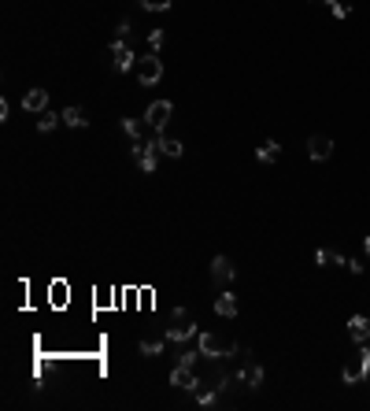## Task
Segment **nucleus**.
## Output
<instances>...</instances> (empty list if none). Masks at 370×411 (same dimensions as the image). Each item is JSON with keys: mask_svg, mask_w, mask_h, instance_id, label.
<instances>
[{"mask_svg": "<svg viewBox=\"0 0 370 411\" xmlns=\"http://www.w3.org/2000/svg\"><path fill=\"white\" fill-rule=\"evenodd\" d=\"M330 12H333V15H337V19H348V8H345V4H341V0H337V4H333V8H330Z\"/></svg>", "mask_w": 370, "mask_h": 411, "instance_id": "26", "label": "nucleus"}, {"mask_svg": "<svg viewBox=\"0 0 370 411\" xmlns=\"http://www.w3.org/2000/svg\"><path fill=\"white\" fill-rule=\"evenodd\" d=\"M63 123H67V126H75V130H78V126H85L89 119H85L82 108H67V112H63Z\"/></svg>", "mask_w": 370, "mask_h": 411, "instance_id": "19", "label": "nucleus"}, {"mask_svg": "<svg viewBox=\"0 0 370 411\" xmlns=\"http://www.w3.org/2000/svg\"><path fill=\"white\" fill-rule=\"evenodd\" d=\"M211 278L219 282L222 289H226L230 282L237 278V267H233V260H230V256H215V260H211Z\"/></svg>", "mask_w": 370, "mask_h": 411, "instance_id": "8", "label": "nucleus"}, {"mask_svg": "<svg viewBox=\"0 0 370 411\" xmlns=\"http://www.w3.org/2000/svg\"><path fill=\"white\" fill-rule=\"evenodd\" d=\"M133 163L141 171H156L159 163V145L156 141H133Z\"/></svg>", "mask_w": 370, "mask_h": 411, "instance_id": "6", "label": "nucleus"}, {"mask_svg": "<svg viewBox=\"0 0 370 411\" xmlns=\"http://www.w3.org/2000/svg\"><path fill=\"white\" fill-rule=\"evenodd\" d=\"M170 386H174V389H196V386H200V378H196V371L189 367V363H178V367L170 371Z\"/></svg>", "mask_w": 370, "mask_h": 411, "instance_id": "10", "label": "nucleus"}, {"mask_svg": "<svg viewBox=\"0 0 370 411\" xmlns=\"http://www.w3.org/2000/svg\"><path fill=\"white\" fill-rule=\"evenodd\" d=\"M315 263H319V267H348V260L333 249H315Z\"/></svg>", "mask_w": 370, "mask_h": 411, "instance_id": "14", "label": "nucleus"}, {"mask_svg": "<svg viewBox=\"0 0 370 411\" xmlns=\"http://www.w3.org/2000/svg\"><path fill=\"white\" fill-rule=\"evenodd\" d=\"M170 115H174L170 100H152V104H148V112H144V123H148L156 134H163V126L170 123Z\"/></svg>", "mask_w": 370, "mask_h": 411, "instance_id": "5", "label": "nucleus"}, {"mask_svg": "<svg viewBox=\"0 0 370 411\" xmlns=\"http://www.w3.org/2000/svg\"><path fill=\"white\" fill-rule=\"evenodd\" d=\"M363 378H370V349L359 345V352L352 356V363L341 371V382H345V386H356V382H363Z\"/></svg>", "mask_w": 370, "mask_h": 411, "instance_id": "3", "label": "nucleus"}, {"mask_svg": "<svg viewBox=\"0 0 370 411\" xmlns=\"http://www.w3.org/2000/svg\"><path fill=\"white\" fill-rule=\"evenodd\" d=\"M200 356H207V360H226V356H241V345H233L222 334H200Z\"/></svg>", "mask_w": 370, "mask_h": 411, "instance_id": "1", "label": "nucleus"}, {"mask_svg": "<svg viewBox=\"0 0 370 411\" xmlns=\"http://www.w3.org/2000/svg\"><path fill=\"white\" fill-rule=\"evenodd\" d=\"M167 337L170 341H189V337H196V323H193V315H189V308H174L167 319Z\"/></svg>", "mask_w": 370, "mask_h": 411, "instance_id": "2", "label": "nucleus"}, {"mask_svg": "<svg viewBox=\"0 0 370 411\" xmlns=\"http://www.w3.org/2000/svg\"><path fill=\"white\" fill-rule=\"evenodd\" d=\"M363 249H367V256H370V237H363Z\"/></svg>", "mask_w": 370, "mask_h": 411, "instance_id": "27", "label": "nucleus"}, {"mask_svg": "<svg viewBox=\"0 0 370 411\" xmlns=\"http://www.w3.org/2000/svg\"><path fill=\"white\" fill-rule=\"evenodd\" d=\"M44 108H49V89H30V93L23 97V112H34V115H41Z\"/></svg>", "mask_w": 370, "mask_h": 411, "instance_id": "13", "label": "nucleus"}, {"mask_svg": "<svg viewBox=\"0 0 370 411\" xmlns=\"http://www.w3.org/2000/svg\"><path fill=\"white\" fill-rule=\"evenodd\" d=\"M278 156H282V145H278L274 137H270V141H263V145L256 149V160H259V163H278Z\"/></svg>", "mask_w": 370, "mask_h": 411, "instance_id": "16", "label": "nucleus"}, {"mask_svg": "<svg viewBox=\"0 0 370 411\" xmlns=\"http://www.w3.org/2000/svg\"><path fill=\"white\" fill-rule=\"evenodd\" d=\"M167 341H170V337H167V330H163L159 337H144L137 349H141V356H159V352L167 349Z\"/></svg>", "mask_w": 370, "mask_h": 411, "instance_id": "15", "label": "nucleus"}, {"mask_svg": "<svg viewBox=\"0 0 370 411\" xmlns=\"http://www.w3.org/2000/svg\"><path fill=\"white\" fill-rule=\"evenodd\" d=\"M196 356H200L196 349H185V352H178V363H189V367H193V363H196Z\"/></svg>", "mask_w": 370, "mask_h": 411, "instance_id": "24", "label": "nucleus"}, {"mask_svg": "<svg viewBox=\"0 0 370 411\" xmlns=\"http://www.w3.org/2000/svg\"><path fill=\"white\" fill-rule=\"evenodd\" d=\"M215 312H219L222 319H233V315H237V297H233V293L215 297Z\"/></svg>", "mask_w": 370, "mask_h": 411, "instance_id": "18", "label": "nucleus"}, {"mask_svg": "<svg viewBox=\"0 0 370 411\" xmlns=\"http://www.w3.org/2000/svg\"><path fill=\"white\" fill-rule=\"evenodd\" d=\"M122 130L130 134L133 141H141V123H137V119H122Z\"/></svg>", "mask_w": 370, "mask_h": 411, "instance_id": "23", "label": "nucleus"}, {"mask_svg": "<svg viewBox=\"0 0 370 411\" xmlns=\"http://www.w3.org/2000/svg\"><path fill=\"white\" fill-rule=\"evenodd\" d=\"M144 12H170V0H141Z\"/></svg>", "mask_w": 370, "mask_h": 411, "instance_id": "22", "label": "nucleus"}, {"mask_svg": "<svg viewBox=\"0 0 370 411\" xmlns=\"http://www.w3.org/2000/svg\"><path fill=\"white\" fill-rule=\"evenodd\" d=\"M322 4H330V8H333V4H337V0H322Z\"/></svg>", "mask_w": 370, "mask_h": 411, "instance_id": "28", "label": "nucleus"}, {"mask_svg": "<svg viewBox=\"0 0 370 411\" xmlns=\"http://www.w3.org/2000/svg\"><path fill=\"white\" fill-rule=\"evenodd\" d=\"M308 156H311L315 163L330 160V156H333V137H326V134H311V137H308Z\"/></svg>", "mask_w": 370, "mask_h": 411, "instance_id": "9", "label": "nucleus"}, {"mask_svg": "<svg viewBox=\"0 0 370 411\" xmlns=\"http://www.w3.org/2000/svg\"><path fill=\"white\" fill-rule=\"evenodd\" d=\"M237 382L245 389H259V386H263V367H259L256 360H245V367L237 371Z\"/></svg>", "mask_w": 370, "mask_h": 411, "instance_id": "11", "label": "nucleus"}, {"mask_svg": "<svg viewBox=\"0 0 370 411\" xmlns=\"http://www.w3.org/2000/svg\"><path fill=\"white\" fill-rule=\"evenodd\" d=\"M156 145H159V152H163V156H170V160H178V156H182V141H178V137H167V134H159L156 137Z\"/></svg>", "mask_w": 370, "mask_h": 411, "instance_id": "17", "label": "nucleus"}, {"mask_svg": "<svg viewBox=\"0 0 370 411\" xmlns=\"http://www.w3.org/2000/svg\"><path fill=\"white\" fill-rule=\"evenodd\" d=\"M56 123H63V115L41 112V119H38V130H41V134H49V130H56Z\"/></svg>", "mask_w": 370, "mask_h": 411, "instance_id": "20", "label": "nucleus"}, {"mask_svg": "<svg viewBox=\"0 0 370 411\" xmlns=\"http://www.w3.org/2000/svg\"><path fill=\"white\" fill-rule=\"evenodd\" d=\"M163 41H167V30H163V26H152V34H148L152 52H159V49H163Z\"/></svg>", "mask_w": 370, "mask_h": 411, "instance_id": "21", "label": "nucleus"}, {"mask_svg": "<svg viewBox=\"0 0 370 411\" xmlns=\"http://www.w3.org/2000/svg\"><path fill=\"white\" fill-rule=\"evenodd\" d=\"M133 75H137L141 86H156V82L163 78V60H159V52H148V56H141L137 67H133Z\"/></svg>", "mask_w": 370, "mask_h": 411, "instance_id": "4", "label": "nucleus"}, {"mask_svg": "<svg viewBox=\"0 0 370 411\" xmlns=\"http://www.w3.org/2000/svg\"><path fill=\"white\" fill-rule=\"evenodd\" d=\"M107 56H111V67H115V71H133V67H137V56H133V49H130L126 41H119V38L111 41Z\"/></svg>", "mask_w": 370, "mask_h": 411, "instance_id": "7", "label": "nucleus"}, {"mask_svg": "<svg viewBox=\"0 0 370 411\" xmlns=\"http://www.w3.org/2000/svg\"><path fill=\"white\" fill-rule=\"evenodd\" d=\"M115 38H119V41H126V38H130V19H122V23H119V30H115Z\"/></svg>", "mask_w": 370, "mask_h": 411, "instance_id": "25", "label": "nucleus"}, {"mask_svg": "<svg viewBox=\"0 0 370 411\" xmlns=\"http://www.w3.org/2000/svg\"><path fill=\"white\" fill-rule=\"evenodd\" d=\"M348 337L356 345H367L370 341V323H367V315H352L348 319Z\"/></svg>", "mask_w": 370, "mask_h": 411, "instance_id": "12", "label": "nucleus"}]
</instances>
